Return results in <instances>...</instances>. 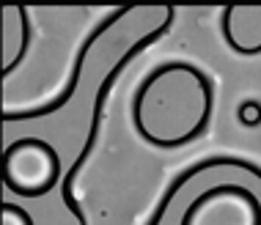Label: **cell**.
Instances as JSON below:
<instances>
[{
    "instance_id": "obj_1",
    "label": "cell",
    "mask_w": 261,
    "mask_h": 225,
    "mask_svg": "<svg viewBox=\"0 0 261 225\" xmlns=\"http://www.w3.org/2000/svg\"><path fill=\"white\" fill-rule=\"evenodd\" d=\"M0 171H3V181L9 184V189L28 195V198H36L55 184L61 165L55 151L44 140L25 137L6 149Z\"/></svg>"
},
{
    "instance_id": "obj_2",
    "label": "cell",
    "mask_w": 261,
    "mask_h": 225,
    "mask_svg": "<svg viewBox=\"0 0 261 225\" xmlns=\"http://www.w3.org/2000/svg\"><path fill=\"white\" fill-rule=\"evenodd\" d=\"M181 225H261V203L250 189L220 184L190 203Z\"/></svg>"
},
{
    "instance_id": "obj_3",
    "label": "cell",
    "mask_w": 261,
    "mask_h": 225,
    "mask_svg": "<svg viewBox=\"0 0 261 225\" xmlns=\"http://www.w3.org/2000/svg\"><path fill=\"white\" fill-rule=\"evenodd\" d=\"M0 225H33L31 214L14 203H0Z\"/></svg>"
},
{
    "instance_id": "obj_4",
    "label": "cell",
    "mask_w": 261,
    "mask_h": 225,
    "mask_svg": "<svg viewBox=\"0 0 261 225\" xmlns=\"http://www.w3.org/2000/svg\"><path fill=\"white\" fill-rule=\"evenodd\" d=\"M237 118H239V124H245V126H258L261 124V102H256V99L242 102L237 110Z\"/></svg>"
},
{
    "instance_id": "obj_5",
    "label": "cell",
    "mask_w": 261,
    "mask_h": 225,
    "mask_svg": "<svg viewBox=\"0 0 261 225\" xmlns=\"http://www.w3.org/2000/svg\"><path fill=\"white\" fill-rule=\"evenodd\" d=\"M0 25H3V11H0Z\"/></svg>"
}]
</instances>
